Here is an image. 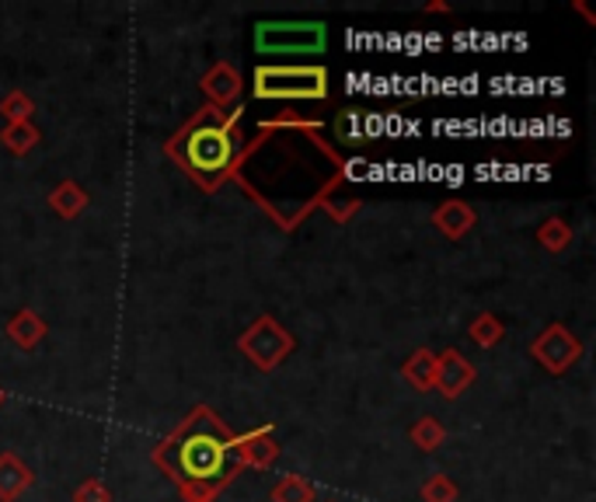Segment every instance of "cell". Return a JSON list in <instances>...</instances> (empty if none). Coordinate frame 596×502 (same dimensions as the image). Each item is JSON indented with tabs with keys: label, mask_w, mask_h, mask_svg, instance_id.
Wrapping results in <instances>:
<instances>
[{
	"label": "cell",
	"mask_w": 596,
	"mask_h": 502,
	"mask_svg": "<svg viewBox=\"0 0 596 502\" xmlns=\"http://www.w3.org/2000/svg\"><path fill=\"white\" fill-rule=\"evenodd\" d=\"M345 168L342 153L321 137V119L286 109L238 150L230 179L279 230H297L314 209L335 224L356 214L359 196Z\"/></svg>",
	"instance_id": "1"
},
{
	"label": "cell",
	"mask_w": 596,
	"mask_h": 502,
	"mask_svg": "<svg viewBox=\"0 0 596 502\" xmlns=\"http://www.w3.org/2000/svg\"><path fill=\"white\" fill-rule=\"evenodd\" d=\"M234 440L238 436L209 404H196L150 457L175 481L182 502H214L244 471L234 454Z\"/></svg>",
	"instance_id": "2"
},
{
	"label": "cell",
	"mask_w": 596,
	"mask_h": 502,
	"mask_svg": "<svg viewBox=\"0 0 596 502\" xmlns=\"http://www.w3.org/2000/svg\"><path fill=\"white\" fill-rule=\"evenodd\" d=\"M241 112L244 109L230 112L217 105H203L175 137L164 140L168 158L206 192H217L224 182H230V168H234L238 150L244 147Z\"/></svg>",
	"instance_id": "3"
},
{
	"label": "cell",
	"mask_w": 596,
	"mask_h": 502,
	"mask_svg": "<svg viewBox=\"0 0 596 502\" xmlns=\"http://www.w3.org/2000/svg\"><path fill=\"white\" fill-rule=\"evenodd\" d=\"M252 94L259 102H324L329 99V67L262 64L252 77Z\"/></svg>",
	"instance_id": "4"
},
{
	"label": "cell",
	"mask_w": 596,
	"mask_h": 502,
	"mask_svg": "<svg viewBox=\"0 0 596 502\" xmlns=\"http://www.w3.org/2000/svg\"><path fill=\"white\" fill-rule=\"evenodd\" d=\"M329 46V25L324 22H259L255 49L265 56H314Z\"/></svg>",
	"instance_id": "5"
},
{
	"label": "cell",
	"mask_w": 596,
	"mask_h": 502,
	"mask_svg": "<svg viewBox=\"0 0 596 502\" xmlns=\"http://www.w3.org/2000/svg\"><path fill=\"white\" fill-rule=\"evenodd\" d=\"M238 350L252 360L255 370L262 374H273L276 366L297 350V339L286 332V328L273 318V315H262L252 324L244 328L241 339H238Z\"/></svg>",
	"instance_id": "6"
},
{
	"label": "cell",
	"mask_w": 596,
	"mask_h": 502,
	"mask_svg": "<svg viewBox=\"0 0 596 502\" xmlns=\"http://www.w3.org/2000/svg\"><path fill=\"white\" fill-rule=\"evenodd\" d=\"M583 353H586L583 339L575 335L569 324H559V321L548 324L545 332L530 342V356L541 363L548 374H554V377L569 374L572 366L583 360Z\"/></svg>",
	"instance_id": "7"
},
{
	"label": "cell",
	"mask_w": 596,
	"mask_h": 502,
	"mask_svg": "<svg viewBox=\"0 0 596 502\" xmlns=\"http://www.w3.org/2000/svg\"><path fill=\"white\" fill-rule=\"evenodd\" d=\"M474 366L471 360L460 353V350H444V353H436V384H433V391H439L444 398H460L465 395L471 384H474Z\"/></svg>",
	"instance_id": "8"
},
{
	"label": "cell",
	"mask_w": 596,
	"mask_h": 502,
	"mask_svg": "<svg viewBox=\"0 0 596 502\" xmlns=\"http://www.w3.org/2000/svg\"><path fill=\"white\" fill-rule=\"evenodd\" d=\"M279 443H276V433L273 426H259V430H248L244 436L234 440V454L241 460V468H255V471H265L273 468L279 460Z\"/></svg>",
	"instance_id": "9"
},
{
	"label": "cell",
	"mask_w": 596,
	"mask_h": 502,
	"mask_svg": "<svg viewBox=\"0 0 596 502\" xmlns=\"http://www.w3.org/2000/svg\"><path fill=\"white\" fill-rule=\"evenodd\" d=\"M199 88H203V94H206V105L227 109V105H234V102L241 99L244 81H241V73H238L234 64L217 60L214 67H209V70L199 77Z\"/></svg>",
	"instance_id": "10"
},
{
	"label": "cell",
	"mask_w": 596,
	"mask_h": 502,
	"mask_svg": "<svg viewBox=\"0 0 596 502\" xmlns=\"http://www.w3.org/2000/svg\"><path fill=\"white\" fill-rule=\"evenodd\" d=\"M433 224L444 238L460 241V238L471 235V227L478 224V214H474V206L465 203V199H447V203H439L433 209Z\"/></svg>",
	"instance_id": "11"
},
{
	"label": "cell",
	"mask_w": 596,
	"mask_h": 502,
	"mask_svg": "<svg viewBox=\"0 0 596 502\" xmlns=\"http://www.w3.org/2000/svg\"><path fill=\"white\" fill-rule=\"evenodd\" d=\"M49 335V324L38 318V311H32V307H22V311H14L11 321H8V339L18 345V350H38V342H43Z\"/></svg>",
	"instance_id": "12"
},
{
	"label": "cell",
	"mask_w": 596,
	"mask_h": 502,
	"mask_svg": "<svg viewBox=\"0 0 596 502\" xmlns=\"http://www.w3.org/2000/svg\"><path fill=\"white\" fill-rule=\"evenodd\" d=\"M32 486V471L18 454H0V502H14Z\"/></svg>",
	"instance_id": "13"
},
{
	"label": "cell",
	"mask_w": 596,
	"mask_h": 502,
	"mask_svg": "<svg viewBox=\"0 0 596 502\" xmlns=\"http://www.w3.org/2000/svg\"><path fill=\"white\" fill-rule=\"evenodd\" d=\"M49 206H53V214L56 217H64V220H77L88 209V192L77 185L73 179H64L60 185H56L49 192Z\"/></svg>",
	"instance_id": "14"
},
{
	"label": "cell",
	"mask_w": 596,
	"mask_h": 502,
	"mask_svg": "<svg viewBox=\"0 0 596 502\" xmlns=\"http://www.w3.org/2000/svg\"><path fill=\"white\" fill-rule=\"evenodd\" d=\"M401 377H405L412 388L422 391V395L433 391V384H436V353L426 350V345H422V350H415L405 360V366H401Z\"/></svg>",
	"instance_id": "15"
},
{
	"label": "cell",
	"mask_w": 596,
	"mask_h": 502,
	"mask_svg": "<svg viewBox=\"0 0 596 502\" xmlns=\"http://www.w3.org/2000/svg\"><path fill=\"white\" fill-rule=\"evenodd\" d=\"M409 440L415 443L422 454H433V450H439L447 443V426L436 415H419L412 422V430H409Z\"/></svg>",
	"instance_id": "16"
},
{
	"label": "cell",
	"mask_w": 596,
	"mask_h": 502,
	"mask_svg": "<svg viewBox=\"0 0 596 502\" xmlns=\"http://www.w3.org/2000/svg\"><path fill=\"white\" fill-rule=\"evenodd\" d=\"M503 335H506V324L492 311H482L468 324V339L478 345V350H495V345L503 342Z\"/></svg>",
	"instance_id": "17"
},
{
	"label": "cell",
	"mask_w": 596,
	"mask_h": 502,
	"mask_svg": "<svg viewBox=\"0 0 596 502\" xmlns=\"http://www.w3.org/2000/svg\"><path fill=\"white\" fill-rule=\"evenodd\" d=\"M38 140H43V133H38L35 123H11L0 129V144H4L14 158H25V153H32L38 147Z\"/></svg>",
	"instance_id": "18"
},
{
	"label": "cell",
	"mask_w": 596,
	"mask_h": 502,
	"mask_svg": "<svg viewBox=\"0 0 596 502\" xmlns=\"http://www.w3.org/2000/svg\"><path fill=\"white\" fill-rule=\"evenodd\" d=\"M268 499H273V502H314V486L300 475H286L273 486Z\"/></svg>",
	"instance_id": "19"
},
{
	"label": "cell",
	"mask_w": 596,
	"mask_h": 502,
	"mask_svg": "<svg viewBox=\"0 0 596 502\" xmlns=\"http://www.w3.org/2000/svg\"><path fill=\"white\" fill-rule=\"evenodd\" d=\"M537 241H541V248L551 251V255H559V251H565L572 244V227L562 217H548L541 227H537Z\"/></svg>",
	"instance_id": "20"
},
{
	"label": "cell",
	"mask_w": 596,
	"mask_h": 502,
	"mask_svg": "<svg viewBox=\"0 0 596 502\" xmlns=\"http://www.w3.org/2000/svg\"><path fill=\"white\" fill-rule=\"evenodd\" d=\"M0 115L8 119V126L11 123H32L35 102L28 99L25 91H11V94H4V99H0Z\"/></svg>",
	"instance_id": "21"
},
{
	"label": "cell",
	"mask_w": 596,
	"mask_h": 502,
	"mask_svg": "<svg viewBox=\"0 0 596 502\" xmlns=\"http://www.w3.org/2000/svg\"><path fill=\"white\" fill-rule=\"evenodd\" d=\"M335 133L339 140L345 144H363V137H367V119H363L359 109H342L339 119H335Z\"/></svg>",
	"instance_id": "22"
},
{
	"label": "cell",
	"mask_w": 596,
	"mask_h": 502,
	"mask_svg": "<svg viewBox=\"0 0 596 502\" xmlns=\"http://www.w3.org/2000/svg\"><path fill=\"white\" fill-rule=\"evenodd\" d=\"M457 486L450 475H433L426 486H422V502H457Z\"/></svg>",
	"instance_id": "23"
},
{
	"label": "cell",
	"mask_w": 596,
	"mask_h": 502,
	"mask_svg": "<svg viewBox=\"0 0 596 502\" xmlns=\"http://www.w3.org/2000/svg\"><path fill=\"white\" fill-rule=\"evenodd\" d=\"M73 502H112V492L102 478H88L73 489Z\"/></svg>",
	"instance_id": "24"
},
{
	"label": "cell",
	"mask_w": 596,
	"mask_h": 502,
	"mask_svg": "<svg viewBox=\"0 0 596 502\" xmlns=\"http://www.w3.org/2000/svg\"><path fill=\"white\" fill-rule=\"evenodd\" d=\"M422 11H426V14H447V11H450V4H444V0H429V4L422 8Z\"/></svg>",
	"instance_id": "25"
},
{
	"label": "cell",
	"mask_w": 596,
	"mask_h": 502,
	"mask_svg": "<svg viewBox=\"0 0 596 502\" xmlns=\"http://www.w3.org/2000/svg\"><path fill=\"white\" fill-rule=\"evenodd\" d=\"M575 11H580V14L586 18V22H589V25H596V14H593V11H589L586 4H583V0H575Z\"/></svg>",
	"instance_id": "26"
},
{
	"label": "cell",
	"mask_w": 596,
	"mask_h": 502,
	"mask_svg": "<svg viewBox=\"0 0 596 502\" xmlns=\"http://www.w3.org/2000/svg\"><path fill=\"white\" fill-rule=\"evenodd\" d=\"M4 398H8V395H4V388H0V404H4Z\"/></svg>",
	"instance_id": "27"
}]
</instances>
